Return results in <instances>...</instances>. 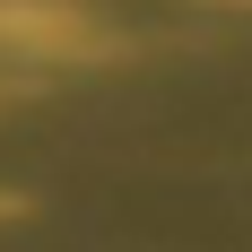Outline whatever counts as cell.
Wrapping results in <instances>:
<instances>
[{"mask_svg": "<svg viewBox=\"0 0 252 252\" xmlns=\"http://www.w3.org/2000/svg\"><path fill=\"white\" fill-rule=\"evenodd\" d=\"M96 44V18L78 0H0V52H78Z\"/></svg>", "mask_w": 252, "mask_h": 252, "instance_id": "1", "label": "cell"}, {"mask_svg": "<svg viewBox=\"0 0 252 252\" xmlns=\"http://www.w3.org/2000/svg\"><path fill=\"white\" fill-rule=\"evenodd\" d=\"M0 218H26V200H18V191H0Z\"/></svg>", "mask_w": 252, "mask_h": 252, "instance_id": "2", "label": "cell"}, {"mask_svg": "<svg viewBox=\"0 0 252 252\" xmlns=\"http://www.w3.org/2000/svg\"><path fill=\"white\" fill-rule=\"evenodd\" d=\"M235 9H252V0H235Z\"/></svg>", "mask_w": 252, "mask_h": 252, "instance_id": "3", "label": "cell"}]
</instances>
